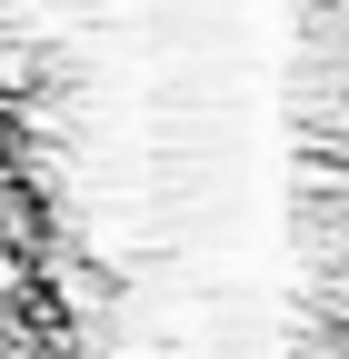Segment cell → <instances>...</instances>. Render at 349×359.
Listing matches in <instances>:
<instances>
[{
  "mask_svg": "<svg viewBox=\"0 0 349 359\" xmlns=\"http://www.w3.org/2000/svg\"><path fill=\"white\" fill-rule=\"evenodd\" d=\"M0 359H110L90 330V299L70 280L50 180H40L20 90L0 80Z\"/></svg>",
  "mask_w": 349,
  "mask_h": 359,
  "instance_id": "6da1fadb",
  "label": "cell"
}]
</instances>
